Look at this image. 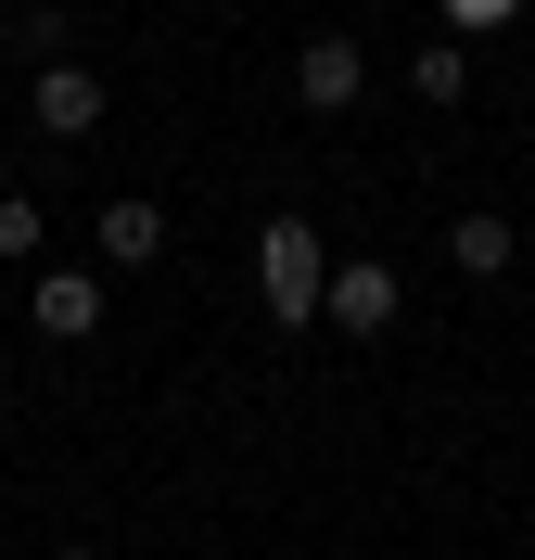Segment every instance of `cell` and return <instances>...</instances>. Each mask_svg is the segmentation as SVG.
<instances>
[{
  "label": "cell",
  "instance_id": "6da1fadb",
  "mask_svg": "<svg viewBox=\"0 0 535 560\" xmlns=\"http://www.w3.org/2000/svg\"><path fill=\"white\" fill-rule=\"evenodd\" d=\"M255 293H268V318H281V331H306V318L332 306V255H319V230H306V217H268V230H255Z\"/></svg>",
  "mask_w": 535,
  "mask_h": 560
},
{
  "label": "cell",
  "instance_id": "7a4b0ae2",
  "mask_svg": "<svg viewBox=\"0 0 535 560\" xmlns=\"http://www.w3.org/2000/svg\"><path fill=\"white\" fill-rule=\"evenodd\" d=\"M26 115H38L51 140H90V128H103V77L65 51V65H38V77H26Z\"/></svg>",
  "mask_w": 535,
  "mask_h": 560
},
{
  "label": "cell",
  "instance_id": "3957f363",
  "mask_svg": "<svg viewBox=\"0 0 535 560\" xmlns=\"http://www.w3.org/2000/svg\"><path fill=\"white\" fill-rule=\"evenodd\" d=\"M357 90H370V51H357V38H306V51H293V103L306 115H345Z\"/></svg>",
  "mask_w": 535,
  "mask_h": 560
},
{
  "label": "cell",
  "instance_id": "277c9868",
  "mask_svg": "<svg viewBox=\"0 0 535 560\" xmlns=\"http://www.w3.org/2000/svg\"><path fill=\"white\" fill-rule=\"evenodd\" d=\"M38 331H51V345H90V331H103V268H38Z\"/></svg>",
  "mask_w": 535,
  "mask_h": 560
},
{
  "label": "cell",
  "instance_id": "5b68a950",
  "mask_svg": "<svg viewBox=\"0 0 535 560\" xmlns=\"http://www.w3.org/2000/svg\"><path fill=\"white\" fill-rule=\"evenodd\" d=\"M395 306H408V280H395L383 255H357V268H332V306L319 318H345V331H395Z\"/></svg>",
  "mask_w": 535,
  "mask_h": 560
},
{
  "label": "cell",
  "instance_id": "8992f818",
  "mask_svg": "<svg viewBox=\"0 0 535 560\" xmlns=\"http://www.w3.org/2000/svg\"><path fill=\"white\" fill-rule=\"evenodd\" d=\"M90 243H103V268H153V255H166V217H153L141 191H115V205H103V230H90Z\"/></svg>",
  "mask_w": 535,
  "mask_h": 560
},
{
  "label": "cell",
  "instance_id": "52a82bcc",
  "mask_svg": "<svg viewBox=\"0 0 535 560\" xmlns=\"http://www.w3.org/2000/svg\"><path fill=\"white\" fill-rule=\"evenodd\" d=\"M446 255H460V268H472V280H498V268H510V255H523V230H510V217H485V205H472V217H460V230H446Z\"/></svg>",
  "mask_w": 535,
  "mask_h": 560
},
{
  "label": "cell",
  "instance_id": "ba28073f",
  "mask_svg": "<svg viewBox=\"0 0 535 560\" xmlns=\"http://www.w3.org/2000/svg\"><path fill=\"white\" fill-rule=\"evenodd\" d=\"M408 90H421V103L446 115V103H460V90H472V51H460V38H433L421 65H408Z\"/></svg>",
  "mask_w": 535,
  "mask_h": 560
},
{
  "label": "cell",
  "instance_id": "9c48e42d",
  "mask_svg": "<svg viewBox=\"0 0 535 560\" xmlns=\"http://www.w3.org/2000/svg\"><path fill=\"white\" fill-rule=\"evenodd\" d=\"M38 243H51V217L26 191H0V268H38Z\"/></svg>",
  "mask_w": 535,
  "mask_h": 560
},
{
  "label": "cell",
  "instance_id": "30bf717a",
  "mask_svg": "<svg viewBox=\"0 0 535 560\" xmlns=\"http://www.w3.org/2000/svg\"><path fill=\"white\" fill-rule=\"evenodd\" d=\"M13 51H38V65H65V13H51V0H26V13H13Z\"/></svg>",
  "mask_w": 535,
  "mask_h": 560
},
{
  "label": "cell",
  "instance_id": "8fae6325",
  "mask_svg": "<svg viewBox=\"0 0 535 560\" xmlns=\"http://www.w3.org/2000/svg\"><path fill=\"white\" fill-rule=\"evenodd\" d=\"M433 13H446V26H460V38H498L510 13H523V0H433Z\"/></svg>",
  "mask_w": 535,
  "mask_h": 560
},
{
  "label": "cell",
  "instance_id": "7c38bea8",
  "mask_svg": "<svg viewBox=\"0 0 535 560\" xmlns=\"http://www.w3.org/2000/svg\"><path fill=\"white\" fill-rule=\"evenodd\" d=\"M51 560H103V548H51Z\"/></svg>",
  "mask_w": 535,
  "mask_h": 560
}]
</instances>
